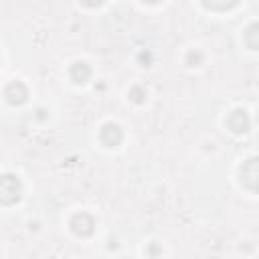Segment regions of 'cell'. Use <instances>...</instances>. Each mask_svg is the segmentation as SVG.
Returning <instances> with one entry per match:
<instances>
[{
	"label": "cell",
	"instance_id": "obj_1",
	"mask_svg": "<svg viewBox=\"0 0 259 259\" xmlns=\"http://www.w3.org/2000/svg\"><path fill=\"white\" fill-rule=\"evenodd\" d=\"M20 192H22L20 180L12 174H4L2 180H0V200H2V204L16 202L20 198Z\"/></svg>",
	"mask_w": 259,
	"mask_h": 259
},
{
	"label": "cell",
	"instance_id": "obj_2",
	"mask_svg": "<svg viewBox=\"0 0 259 259\" xmlns=\"http://www.w3.org/2000/svg\"><path fill=\"white\" fill-rule=\"evenodd\" d=\"M239 176H241V182L247 188L259 192V156H253V158L245 160L241 170H239Z\"/></svg>",
	"mask_w": 259,
	"mask_h": 259
},
{
	"label": "cell",
	"instance_id": "obj_3",
	"mask_svg": "<svg viewBox=\"0 0 259 259\" xmlns=\"http://www.w3.org/2000/svg\"><path fill=\"white\" fill-rule=\"evenodd\" d=\"M71 231L77 235V237H89L93 231H95V221L91 214L87 212H77L73 214L71 219Z\"/></svg>",
	"mask_w": 259,
	"mask_h": 259
},
{
	"label": "cell",
	"instance_id": "obj_4",
	"mask_svg": "<svg viewBox=\"0 0 259 259\" xmlns=\"http://www.w3.org/2000/svg\"><path fill=\"white\" fill-rule=\"evenodd\" d=\"M227 125L233 134H245L251 127V119H249L245 109H233L227 117Z\"/></svg>",
	"mask_w": 259,
	"mask_h": 259
},
{
	"label": "cell",
	"instance_id": "obj_5",
	"mask_svg": "<svg viewBox=\"0 0 259 259\" xmlns=\"http://www.w3.org/2000/svg\"><path fill=\"white\" fill-rule=\"evenodd\" d=\"M4 97H6L8 103H12V105H20V103L26 101V97H28V89H26V85H24L22 81H10V83L4 87Z\"/></svg>",
	"mask_w": 259,
	"mask_h": 259
},
{
	"label": "cell",
	"instance_id": "obj_6",
	"mask_svg": "<svg viewBox=\"0 0 259 259\" xmlns=\"http://www.w3.org/2000/svg\"><path fill=\"white\" fill-rule=\"evenodd\" d=\"M99 140H101L107 148H115V146L121 144L123 132H121V127H119L117 123H105V125L101 127V132H99Z\"/></svg>",
	"mask_w": 259,
	"mask_h": 259
},
{
	"label": "cell",
	"instance_id": "obj_7",
	"mask_svg": "<svg viewBox=\"0 0 259 259\" xmlns=\"http://www.w3.org/2000/svg\"><path fill=\"white\" fill-rule=\"evenodd\" d=\"M69 77H71L73 83L83 85V83H87L89 77H91V67H89L85 61H77V63L71 65V69H69Z\"/></svg>",
	"mask_w": 259,
	"mask_h": 259
},
{
	"label": "cell",
	"instance_id": "obj_8",
	"mask_svg": "<svg viewBox=\"0 0 259 259\" xmlns=\"http://www.w3.org/2000/svg\"><path fill=\"white\" fill-rule=\"evenodd\" d=\"M245 42L249 49L259 51V22H253L245 28Z\"/></svg>",
	"mask_w": 259,
	"mask_h": 259
},
{
	"label": "cell",
	"instance_id": "obj_9",
	"mask_svg": "<svg viewBox=\"0 0 259 259\" xmlns=\"http://www.w3.org/2000/svg\"><path fill=\"white\" fill-rule=\"evenodd\" d=\"M239 0H202V4L206 8H212V10H229L237 4Z\"/></svg>",
	"mask_w": 259,
	"mask_h": 259
},
{
	"label": "cell",
	"instance_id": "obj_10",
	"mask_svg": "<svg viewBox=\"0 0 259 259\" xmlns=\"http://www.w3.org/2000/svg\"><path fill=\"white\" fill-rule=\"evenodd\" d=\"M130 97H132V101H136V103H144L146 97H148V91H146L142 85H134V87L130 89Z\"/></svg>",
	"mask_w": 259,
	"mask_h": 259
},
{
	"label": "cell",
	"instance_id": "obj_11",
	"mask_svg": "<svg viewBox=\"0 0 259 259\" xmlns=\"http://www.w3.org/2000/svg\"><path fill=\"white\" fill-rule=\"evenodd\" d=\"M200 61H202V53H200V51H190V53L186 55V63H188L190 67L200 65Z\"/></svg>",
	"mask_w": 259,
	"mask_h": 259
},
{
	"label": "cell",
	"instance_id": "obj_12",
	"mask_svg": "<svg viewBox=\"0 0 259 259\" xmlns=\"http://www.w3.org/2000/svg\"><path fill=\"white\" fill-rule=\"evenodd\" d=\"M81 4H85L87 8H97L103 4V0H81Z\"/></svg>",
	"mask_w": 259,
	"mask_h": 259
},
{
	"label": "cell",
	"instance_id": "obj_13",
	"mask_svg": "<svg viewBox=\"0 0 259 259\" xmlns=\"http://www.w3.org/2000/svg\"><path fill=\"white\" fill-rule=\"evenodd\" d=\"M142 2H146V4H158L160 0H142Z\"/></svg>",
	"mask_w": 259,
	"mask_h": 259
}]
</instances>
